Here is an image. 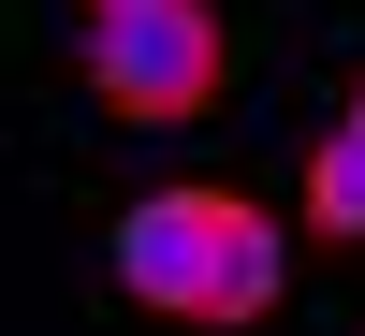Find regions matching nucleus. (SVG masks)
Instances as JSON below:
<instances>
[{"instance_id": "f257e3e1", "label": "nucleus", "mask_w": 365, "mask_h": 336, "mask_svg": "<svg viewBox=\"0 0 365 336\" xmlns=\"http://www.w3.org/2000/svg\"><path fill=\"white\" fill-rule=\"evenodd\" d=\"M73 73H88L103 117L175 132V117H205V103L234 88V29H220V0H117V15H88Z\"/></svg>"}, {"instance_id": "f03ea898", "label": "nucleus", "mask_w": 365, "mask_h": 336, "mask_svg": "<svg viewBox=\"0 0 365 336\" xmlns=\"http://www.w3.org/2000/svg\"><path fill=\"white\" fill-rule=\"evenodd\" d=\"M220 190H234V175H175V190L117 205V292H132V307H161V322H190V307H205V249H220Z\"/></svg>"}, {"instance_id": "7ed1b4c3", "label": "nucleus", "mask_w": 365, "mask_h": 336, "mask_svg": "<svg viewBox=\"0 0 365 336\" xmlns=\"http://www.w3.org/2000/svg\"><path fill=\"white\" fill-rule=\"evenodd\" d=\"M278 278H292V220L249 205V190H220V249H205V307H190V322H263Z\"/></svg>"}, {"instance_id": "20e7f679", "label": "nucleus", "mask_w": 365, "mask_h": 336, "mask_svg": "<svg viewBox=\"0 0 365 336\" xmlns=\"http://www.w3.org/2000/svg\"><path fill=\"white\" fill-rule=\"evenodd\" d=\"M292 234H322V249H365V146L322 132L307 175H292Z\"/></svg>"}, {"instance_id": "39448f33", "label": "nucleus", "mask_w": 365, "mask_h": 336, "mask_svg": "<svg viewBox=\"0 0 365 336\" xmlns=\"http://www.w3.org/2000/svg\"><path fill=\"white\" fill-rule=\"evenodd\" d=\"M336 132H351V146H365V73H351V117H336Z\"/></svg>"}, {"instance_id": "423d86ee", "label": "nucleus", "mask_w": 365, "mask_h": 336, "mask_svg": "<svg viewBox=\"0 0 365 336\" xmlns=\"http://www.w3.org/2000/svg\"><path fill=\"white\" fill-rule=\"evenodd\" d=\"M73 15H117V0H73Z\"/></svg>"}]
</instances>
